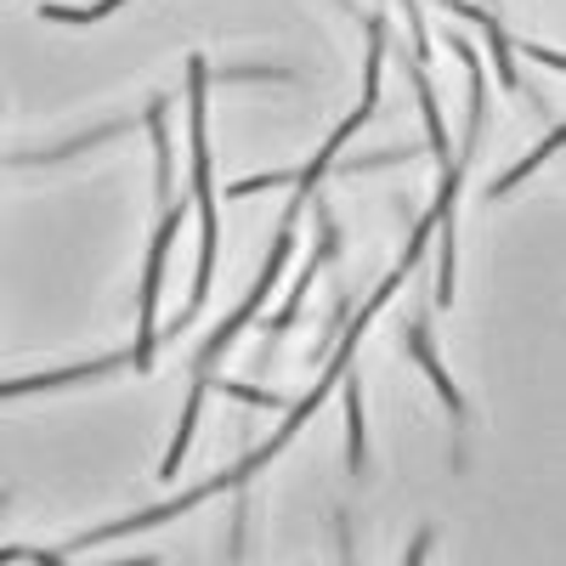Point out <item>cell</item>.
Listing matches in <instances>:
<instances>
[{
  "label": "cell",
  "instance_id": "6da1fadb",
  "mask_svg": "<svg viewBox=\"0 0 566 566\" xmlns=\"http://www.w3.org/2000/svg\"><path fill=\"white\" fill-rule=\"evenodd\" d=\"M205 85H210V69L205 57H187V97H193V108H187V119H193V205L205 216V250H199V283L193 295H187V306L170 317V335H181V328H193L205 295H210V277H216V244H221V216H216V193H210V142H205Z\"/></svg>",
  "mask_w": 566,
  "mask_h": 566
},
{
  "label": "cell",
  "instance_id": "7a4b0ae2",
  "mask_svg": "<svg viewBox=\"0 0 566 566\" xmlns=\"http://www.w3.org/2000/svg\"><path fill=\"white\" fill-rule=\"evenodd\" d=\"M187 205H170L159 232H154V250H148V272H142V301H136V346H130V368L148 374L154 368V340H159V283H165V255L176 244V227H181Z\"/></svg>",
  "mask_w": 566,
  "mask_h": 566
},
{
  "label": "cell",
  "instance_id": "3957f363",
  "mask_svg": "<svg viewBox=\"0 0 566 566\" xmlns=\"http://www.w3.org/2000/svg\"><path fill=\"white\" fill-rule=\"evenodd\" d=\"M227 488H232V476H210V482L187 488V493H181V499H170V504H154V510H142V515H125V522H108V527H91V533H80V538H74V549H91V544H108V538H119V533H136V527L170 522V515L193 510V504H205V499H216V493H227Z\"/></svg>",
  "mask_w": 566,
  "mask_h": 566
},
{
  "label": "cell",
  "instance_id": "277c9868",
  "mask_svg": "<svg viewBox=\"0 0 566 566\" xmlns=\"http://www.w3.org/2000/svg\"><path fill=\"white\" fill-rule=\"evenodd\" d=\"M328 255H335V221H328L323 216V232H317V250H312V261H306V272L295 277V290H290V306H283L272 323H266V340H277L283 335V328H295V312L306 306V290H312V277H317V266L328 261Z\"/></svg>",
  "mask_w": 566,
  "mask_h": 566
},
{
  "label": "cell",
  "instance_id": "5b68a950",
  "mask_svg": "<svg viewBox=\"0 0 566 566\" xmlns=\"http://www.w3.org/2000/svg\"><path fill=\"white\" fill-rule=\"evenodd\" d=\"M114 368H125V352L97 357V363H80V368H52V374H29V380H7V386H0V402H7V397H29V391H45V386H74V380H91V374H114Z\"/></svg>",
  "mask_w": 566,
  "mask_h": 566
},
{
  "label": "cell",
  "instance_id": "8992f818",
  "mask_svg": "<svg viewBox=\"0 0 566 566\" xmlns=\"http://www.w3.org/2000/svg\"><path fill=\"white\" fill-rule=\"evenodd\" d=\"M408 352H413V363L431 374V386L442 391V402H448V413L453 419H464V397H459V386L448 380V368H442V357H437V346H431V335H424V323H408Z\"/></svg>",
  "mask_w": 566,
  "mask_h": 566
},
{
  "label": "cell",
  "instance_id": "52a82bcc",
  "mask_svg": "<svg viewBox=\"0 0 566 566\" xmlns=\"http://www.w3.org/2000/svg\"><path fill=\"white\" fill-rule=\"evenodd\" d=\"M408 80H413V97H419V114H424V130H431V148H437V165L448 170L453 165V148H448V130H442V108H437V91L424 80V69L408 57Z\"/></svg>",
  "mask_w": 566,
  "mask_h": 566
},
{
  "label": "cell",
  "instance_id": "ba28073f",
  "mask_svg": "<svg viewBox=\"0 0 566 566\" xmlns=\"http://www.w3.org/2000/svg\"><path fill=\"white\" fill-rule=\"evenodd\" d=\"M119 130H125V119H108V125L85 130V136H74V142H57V148H34V154H18V165H52V159H69V154H80V148H97V142H108V136H119Z\"/></svg>",
  "mask_w": 566,
  "mask_h": 566
},
{
  "label": "cell",
  "instance_id": "9c48e42d",
  "mask_svg": "<svg viewBox=\"0 0 566 566\" xmlns=\"http://www.w3.org/2000/svg\"><path fill=\"white\" fill-rule=\"evenodd\" d=\"M555 148H560V125H555V130L544 136V148H533V159H522L515 170H504V176H499V181L488 187V199H504V193H515V187H522V181H527V176H533V170H538V165H544V159L555 154Z\"/></svg>",
  "mask_w": 566,
  "mask_h": 566
},
{
  "label": "cell",
  "instance_id": "30bf717a",
  "mask_svg": "<svg viewBox=\"0 0 566 566\" xmlns=\"http://www.w3.org/2000/svg\"><path fill=\"white\" fill-rule=\"evenodd\" d=\"M346 464H352V476L363 470V391H357V374L346 380Z\"/></svg>",
  "mask_w": 566,
  "mask_h": 566
},
{
  "label": "cell",
  "instance_id": "8fae6325",
  "mask_svg": "<svg viewBox=\"0 0 566 566\" xmlns=\"http://www.w3.org/2000/svg\"><path fill=\"white\" fill-rule=\"evenodd\" d=\"M148 130H154V154H159V193H170V136H165V97L148 103Z\"/></svg>",
  "mask_w": 566,
  "mask_h": 566
},
{
  "label": "cell",
  "instance_id": "7c38bea8",
  "mask_svg": "<svg viewBox=\"0 0 566 566\" xmlns=\"http://www.w3.org/2000/svg\"><path fill=\"white\" fill-rule=\"evenodd\" d=\"M482 29H488V45H493V69H499V80L504 85H515V57H510V34L493 23V18H482Z\"/></svg>",
  "mask_w": 566,
  "mask_h": 566
},
{
  "label": "cell",
  "instance_id": "4fadbf2b",
  "mask_svg": "<svg viewBox=\"0 0 566 566\" xmlns=\"http://www.w3.org/2000/svg\"><path fill=\"white\" fill-rule=\"evenodd\" d=\"M114 7H125V0H97V7H85V12H74V7H45V18H52V23H97V18H108Z\"/></svg>",
  "mask_w": 566,
  "mask_h": 566
},
{
  "label": "cell",
  "instance_id": "5bb4252c",
  "mask_svg": "<svg viewBox=\"0 0 566 566\" xmlns=\"http://www.w3.org/2000/svg\"><path fill=\"white\" fill-rule=\"evenodd\" d=\"M216 391L239 397V402H250V408H283V397H272V391H261V386H244V380H216Z\"/></svg>",
  "mask_w": 566,
  "mask_h": 566
},
{
  "label": "cell",
  "instance_id": "9a60e30c",
  "mask_svg": "<svg viewBox=\"0 0 566 566\" xmlns=\"http://www.w3.org/2000/svg\"><path fill=\"white\" fill-rule=\"evenodd\" d=\"M283 181H295V170H266V176H244V181H232V199L266 193V187H283Z\"/></svg>",
  "mask_w": 566,
  "mask_h": 566
},
{
  "label": "cell",
  "instance_id": "2e32d148",
  "mask_svg": "<svg viewBox=\"0 0 566 566\" xmlns=\"http://www.w3.org/2000/svg\"><path fill=\"white\" fill-rule=\"evenodd\" d=\"M7 560H34V566H63L52 549H18V544H0V566Z\"/></svg>",
  "mask_w": 566,
  "mask_h": 566
},
{
  "label": "cell",
  "instance_id": "e0dca14e",
  "mask_svg": "<svg viewBox=\"0 0 566 566\" xmlns=\"http://www.w3.org/2000/svg\"><path fill=\"white\" fill-rule=\"evenodd\" d=\"M397 7L408 12V29H413V63H419L424 52H431V40H424V18H419V7H413V0H397Z\"/></svg>",
  "mask_w": 566,
  "mask_h": 566
},
{
  "label": "cell",
  "instance_id": "ac0fdd59",
  "mask_svg": "<svg viewBox=\"0 0 566 566\" xmlns=\"http://www.w3.org/2000/svg\"><path fill=\"white\" fill-rule=\"evenodd\" d=\"M527 57H538L544 69H566V57L555 52V45H527Z\"/></svg>",
  "mask_w": 566,
  "mask_h": 566
},
{
  "label": "cell",
  "instance_id": "d6986e66",
  "mask_svg": "<svg viewBox=\"0 0 566 566\" xmlns=\"http://www.w3.org/2000/svg\"><path fill=\"white\" fill-rule=\"evenodd\" d=\"M424 555H431V533H419V538H413V549H408V560H402V566H419Z\"/></svg>",
  "mask_w": 566,
  "mask_h": 566
},
{
  "label": "cell",
  "instance_id": "ffe728a7",
  "mask_svg": "<svg viewBox=\"0 0 566 566\" xmlns=\"http://www.w3.org/2000/svg\"><path fill=\"white\" fill-rule=\"evenodd\" d=\"M108 566H159L154 555H136V560H108Z\"/></svg>",
  "mask_w": 566,
  "mask_h": 566
}]
</instances>
